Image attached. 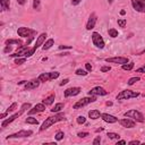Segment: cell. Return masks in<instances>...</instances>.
Returning a JSON list of instances; mask_svg holds the SVG:
<instances>
[{
    "label": "cell",
    "instance_id": "obj_4",
    "mask_svg": "<svg viewBox=\"0 0 145 145\" xmlns=\"http://www.w3.org/2000/svg\"><path fill=\"white\" fill-rule=\"evenodd\" d=\"M124 116L128 117V118H132L133 120H136V121H138V122H143L145 120L144 116L137 110H129V111H127V112L124 113Z\"/></svg>",
    "mask_w": 145,
    "mask_h": 145
},
{
    "label": "cell",
    "instance_id": "obj_20",
    "mask_svg": "<svg viewBox=\"0 0 145 145\" xmlns=\"http://www.w3.org/2000/svg\"><path fill=\"white\" fill-rule=\"evenodd\" d=\"M9 6H10V2L9 0H0V7H1L2 11L9 10Z\"/></svg>",
    "mask_w": 145,
    "mask_h": 145
},
{
    "label": "cell",
    "instance_id": "obj_24",
    "mask_svg": "<svg viewBox=\"0 0 145 145\" xmlns=\"http://www.w3.org/2000/svg\"><path fill=\"white\" fill-rule=\"evenodd\" d=\"M54 44V41H53V39H49L47 42H44V44H43V47H42V49L43 50H49L52 45Z\"/></svg>",
    "mask_w": 145,
    "mask_h": 145
},
{
    "label": "cell",
    "instance_id": "obj_53",
    "mask_svg": "<svg viewBox=\"0 0 145 145\" xmlns=\"http://www.w3.org/2000/svg\"><path fill=\"white\" fill-rule=\"evenodd\" d=\"M118 143H120V144H126V141H118Z\"/></svg>",
    "mask_w": 145,
    "mask_h": 145
},
{
    "label": "cell",
    "instance_id": "obj_17",
    "mask_svg": "<svg viewBox=\"0 0 145 145\" xmlns=\"http://www.w3.org/2000/svg\"><path fill=\"white\" fill-rule=\"evenodd\" d=\"M45 104L44 103H39L36 104V106H34V108L33 109L29 110V115H34V113H39V112H42V111L45 110Z\"/></svg>",
    "mask_w": 145,
    "mask_h": 145
},
{
    "label": "cell",
    "instance_id": "obj_26",
    "mask_svg": "<svg viewBox=\"0 0 145 145\" xmlns=\"http://www.w3.org/2000/svg\"><path fill=\"white\" fill-rule=\"evenodd\" d=\"M25 121H26V124H30V125H38L39 124L36 118H33V117H27Z\"/></svg>",
    "mask_w": 145,
    "mask_h": 145
},
{
    "label": "cell",
    "instance_id": "obj_5",
    "mask_svg": "<svg viewBox=\"0 0 145 145\" xmlns=\"http://www.w3.org/2000/svg\"><path fill=\"white\" fill-rule=\"evenodd\" d=\"M92 42H93V44L98 49H103L104 45H106L103 38L101 36L100 33H98V32H93V33H92Z\"/></svg>",
    "mask_w": 145,
    "mask_h": 145
},
{
    "label": "cell",
    "instance_id": "obj_3",
    "mask_svg": "<svg viewBox=\"0 0 145 145\" xmlns=\"http://www.w3.org/2000/svg\"><path fill=\"white\" fill-rule=\"evenodd\" d=\"M138 95H140L138 92H134L130 90H124L117 95V100H129V99H133V98H137Z\"/></svg>",
    "mask_w": 145,
    "mask_h": 145
},
{
    "label": "cell",
    "instance_id": "obj_59",
    "mask_svg": "<svg viewBox=\"0 0 145 145\" xmlns=\"http://www.w3.org/2000/svg\"><path fill=\"white\" fill-rule=\"evenodd\" d=\"M143 96H144V98H145V94H143Z\"/></svg>",
    "mask_w": 145,
    "mask_h": 145
},
{
    "label": "cell",
    "instance_id": "obj_55",
    "mask_svg": "<svg viewBox=\"0 0 145 145\" xmlns=\"http://www.w3.org/2000/svg\"><path fill=\"white\" fill-rule=\"evenodd\" d=\"M103 130V128H99V129H96V133H99V132H102Z\"/></svg>",
    "mask_w": 145,
    "mask_h": 145
},
{
    "label": "cell",
    "instance_id": "obj_29",
    "mask_svg": "<svg viewBox=\"0 0 145 145\" xmlns=\"http://www.w3.org/2000/svg\"><path fill=\"white\" fill-rule=\"evenodd\" d=\"M31 107H32V106H31V103H24L23 106L20 107V112H22V113L25 112V111H27L29 109H31Z\"/></svg>",
    "mask_w": 145,
    "mask_h": 145
},
{
    "label": "cell",
    "instance_id": "obj_8",
    "mask_svg": "<svg viewBox=\"0 0 145 145\" xmlns=\"http://www.w3.org/2000/svg\"><path fill=\"white\" fill-rule=\"evenodd\" d=\"M107 94H108V91H106L101 86H95V87L88 91V95H93V96H103V95H107Z\"/></svg>",
    "mask_w": 145,
    "mask_h": 145
},
{
    "label": "cell",
    "instance_id": "obj_43",
    "mask_svg": "<svg viewBox=\"0 0 145 145\" xmlns=\"http://www.w3.org/2000/svg\"><path fill=\"white\" fill-rule=\"evenodd\" d=\"M136 73H145V65H143L141 68H138V69L136 70Z\"/></svg>",
    "mask_w": 145,
    "mask_h": 145
},
{
    "label": "cell",
    "instance_id": "obj_37",
    "mask_svg": "<svg viewBox=\"0 0 145 145\" xmlns=\"http://www.w3.org/2000/svg\"><path fill=\"white\" fill-rule=\"evenodd\" d=\"M40 2H41L40 0H34V1H33V8H34L35 10H40V8H41L40 7Z\"/></svg>",
    "mask_w": 145,
    "mask_h": 145
},
{
    "label": "cell",
    "instance_id": "obj_35",
    "mask_svg": "<svg viewBox=\"0 0 145 145\" xmlns=\"http://www.w3.org/2000/svg\"><path fill=\"white\" fill-rule=\"evenodd\" d=\"M16 108H17V103H16V102H14V103L11 104V106L7 109V111H6V112H7V113H9V112H13V111L16 110Z\"/></svg>",
    "mask_w": 145,
    "mask_h": 145
},
{
    "label": "cell",
    "instance_id": "obj_27",
    "mask_svg": "<svg viewBox=\"0 0 145 145\" xmlns=\"http://www.w3.org/2000/svg\"><path fill=\"white\" fill-rule=\"evenodd\" d=\"M108 34H109V36H111V38H117V36H118V31H117L116 29H110L109 31H108Z\"/></svg>",
    "mask_w": 145,
    "mask_h": 145
},
{
    "label": "cell",
    "instance_id": "obj_49",
    "mask_svg": "<svg viewBox=\"0 0 145 145\" xmlns=\"http://www.w3.org/2000/svg\"><path fill=\"white\" fill-rule=\"evenodd\" d=\"M10 51H11V47H9V45H7V47L5 48V50H4L5 53H8V52H10Z\"/></svg>",
    "mask_w": 145,
    "mask_h": 145
},
{
    "label": "cell",
    "instance_id": "obj_36",
    "mask_svg": "<svg viewBox=\"0 0 145 145\" xmlns=\"http://www.w3.org/2000/svg\"><path fill=\"white\" fill-rule=\"evenodd\" d=\"M85 121H86V118H85L84 116H79V117H77V124L83 125V124H85Z\"/></svg>",
    "mask_w": 145,
    "mask_h": 145
},
{
    "label": "cell",
    "instance_id": "obj_9",
    "mask_svg": "<svg viewBox=\"0 0 145 145\" xmlns=\"http://www.w3.org/2000/svg\"><path fill=\"white\" fill-rule=\"evenodd\" d=\"M35 31L32 29H29V27H19L17 30V34L22 36V38H27V36H32L33 34H35Z\"/></svg>",
    "mask_w": 145,
    "mask_h": 145
},
{
    "label": "cell",
    "instance_id": "obj_12",
    "mask_svg": "<svg viewBox=\"0 0 145 145\" xmlns=\"http://www.w3.org/2000/svg\"><path fill=\"white\" fill-rule=\"evenodd\" d=\"M81 87H70L67 88L65 91V98H69V96H75V95L81 93Z\"/></svg>",
    "mask_w": 145,
    "mask_h": 145
},
{
    "label": "cell",
    "instance_id": "obj_33",
    "mask_svg": "<svg viewBox=\"0 0 145 145\" xmlns=\"http://www.w3.org/2000/svg\"><path fill=\"white\" fill-rule=\"evenodd\" d=\"M140 77H132V78L130 79H129V81L127 82V84L128 85H134L135 84V83H136V82H138V81H140Z\"/></svg>",
    "mask_w": 145,
    "mask_h": 145
},
{
    "label": "cell",
    "instance_id": "obj_13",
    "mask_svg": "<svg viewBox=\"0 0 145 145\" xmlns=\"http://www.w3.org/2000/svg\"><path fill=\"white\" fill-rule=\"evenodd\" d=\"M40 79H32V81H30V82H26V84H25V90L26 91H30V90H34V88L36 87H39V85H40Z\"/></svg>",
    "mask_w": 145,
    "mask_h": 145
},
{
    "label": "cell",
    "instance_id": "obj_34",
    "mask_svg": "<svg viewBox=\"0 0 145 145\" xmlns=\"http://www.w3.org/2000/svg\"><path fill=\"white\" fill-rule=\"evenodd\" d=\"M87 73H88L87 70H84V69H81V68L76 70V75H79V76H86Z\"/></svg>",
    "mask_w": 145,
    "mask_h": 145
},
{
    "label": "cell",
    "instance_id": "obj_28",
    "mask_svg": "<svg viewBox=\"0 0 145 145\" xmlns=\"http://www.w3.org/2000/svg\"><path fill=\"white\" fill-rule=\"evenodd\" d=\"M107 136L109 137L110 140H117V141H119V138H120V136H119L118 134H116V133H111V132L108 133Z\"/></svg>",
    "mask_w": 145,
    "mask_h": 145
},
{
    "label": "cell",
    "instance_id": "obj_51",
    "mask_svg": "<svg viewBox=\"0 0 145 145\" xmlns=\"http://www.w3.org/2000/svg\"><path fill=\"white\" fill-rule=\"evenodd\" d=\"M7 115H8V113H7V112H5V113H2V115H1V116H0V118H1V119H4V118H5V117H6V116H7Z\"/></svg>",
    "mask_w": 145,
    "mask_h": 145
},
{
    "label": "cell",
    "instance_id": "obj_22",
    "mask_svg": "<svg viewBox=\"0 0 145 145\" xmlns=\"http://www.w3.org/2000/svg\"><path fill=\"white\" fill-rule=\"evenodd\" d=\"M38 78L40 79L41 83H45V82L50 81V75H49V73H43L38 77Z\"/></svg>",
    "mask_w": 145,
    "mask_h": 145
},
{
    "label": "cell",
    "instance_id": "obj_18",
    "mask_svg": "<svg viewBox=\"0 0 145 145\" xmlns=\"http://www.w3.org/2000/svg\"><path fill=\"white\" fill-rule=\"evenodd\" d=\"M45 38H47V33H42V34H40V36H38V39H36V42H35V44H34V47L33 48L36 50L38 48H40L41 45L44 44Z\"/></svg>",
    "mask_w": 145,
    "mask_h": 145
},
{
    "label": "cell",
    "instance_id": "obj_52",
    "mask_svg": "<svg viewBox=\"0 0 145 145\" xmlns=\"http://www.w3.org/2000/svg\"><path fill=\"white\" fill-rule=\"evenodd\" d=\"M22 84H26L25 81H22V82H18V85H22Z\"/></svg>",
    "mask_w": 145,
    "mask_h": 145
},
{
    "label": "cell",
    "instance_id": "obj_42",
    "mask_svg": "<svg viewBox=\"0 0 145 145\" xmlns=\"http://www.w3.org/2000/svg\"><path fill=\"white\" fill-rule=\"evenodd\" d=\"M101 143V137L100 136H96V138L93 141V145H99Z\"/></svg>",
    "mask_w": 145,
    "mask_h": 145
},
{
    "label": "cell",
    "instance_id": "obj_30",
    "mask_svg": "<svg viewBox=\"0 0 145 145\" xmlns=\"http://www.w3.org/2000/svg\"><path fill=\"white\" fill-rule=\"evenodd\" d=\"M133 68H134V63L122 65V69H124V70H132Z\"/></svg>",
    "mask_w": 145,
    "mask_h": 145
},
{
    "label": "cell",
    "instance_id": "obj_32",
    "mask_svg": "<svg viewBox=\"0 0 145 145\" xmlns=\"http://www.w3.org/2000/svg\"><path fill=\"white\" fill-rule=\"evenodd\" d=\"M49 75H50V81H52V79H57L60 74L58 72H51V73H49Z\"/></svg>",
    "mask_w": 145,
    "mask_h": 145
},
{
    "label": "cell",
    "instance_id": "obj_10",
    "mask_svg": "<svg viewBox=\"0 0 145 145\" xmlns=\"http://www.w3.org/2000/svg\"><path fill=\"white\" fill-rule=\"evenodd\" d=\"M32 134H33L32 130H19V132L15 133V134H11V135H9V136H7V140H9V138H23V137H29V136H31Z\"/></svg>",
    "mask_w": 145,
    "mask_h": 145
},
{
    "label": "cell",
    "instance_id": "obj_58",
    "mask_svg": "<svg viewBox=\"0 0 145 145\" xmlns=\"http://www.w3.org/2000/svg\"><path fill=\"white\" fill-rule=\"evenodd\" d=\"M144 52H145V50H144V51H142V52H141V54H142V53H144Z\"/></svg>",
    "mask_w": 145,
    "mask_h": 145
},
{
    "label": "cell",
    "instance_id": "obj_6",
    "mask_svg": "<svg viewBox=\"0 0 145 145\" xmlns=\"http://www.w3.org/2000/svg\"><path fill=\"white\" fill-rule=\"evenodd\" d=\"M106 61L109 64H117V65H125L128 64L129 59L127 57H112V58H106Z\"/></svg>",
    "mask_w": 145,
    "mask_h": 145
},
{
    "label": "cell",
    "instance_id": "obj_50",
    "mask_svg": "<svg viewBox=\"0 0 145 145\" xmlns=\"http://www.w3.org/2000/svg\"><path fill=\"white\" fill-rule=\"evenodd\" d=\"M17 2H18L19 5H24V4L26 2V0H17Z\"/></svg>",
    "mask_w": 145,
    "mask_h": 145
},
{
    "label": "cell",
    "instance_id": "obj_14",
    "mask_svg": "<svg viewBox=\"0 0 145 145\" xmlns=\"http://www.w3.org/2000/svg\"><path fill=\"white\" fill-rule=\"evenodd\" d=\"M119 124L125 128H134L135 126H136V122H135L134 120H130V119H127V118L119 120Z\"/></svg>",
    "mask_w": 145,
    "mask_h": 145
},
{
    "label": "cell",
    "instance_id": "obj_38",
    "mask_svg": "<svg viewBox=\"0 0 145 145\" xmlns=\"http://www.w3.org/2000/svg\"><path fill=\"white\" fill-rule=\"evenodd\" d=\"M26 61V57H24V58H17L16 60H15V64L16 65H22V64H24Z\"/></svg>",
    "mask_w": 145,
    "mask_h": 145
},
{
    "label": "cell",
    "instance_id": "obj_1",
    "mask_svg": "<svg viewBox=\"0 0 145 145\" xmlns=\"http://www.w3.org/2000/svg\"><path fill=\"white\" fill-rule=\"evenodd\" d=\"M61 120H65V115H64V113H58V115H54V116L48 117V118L45 119L44 121H43L42 126L40 127V132L45 130V129H48L49 127H51L52 125H54L56 122L61 121Z\"/></svg>",
    "mask_w": 145,
    "mask_h": 145
},
{
    "label": "cell",
    "instance_id": "obj_16",
    "mask_svg": "<svg viewBox=\"0 0 145 145\" xmlns=\"http://www.w3.org/2000/svg\"><path fill=\"white\" fill-rule=\"evenodd\" d=\"M101 118H102L103 121L108 122V124H115V122L118 121V118H116V117L112 115H109V113H102V115H101Z\"/></svg>",
    "mask_w": 145,
    "mask_h": 145
},
{
    "label": "cell",
    "instance_id": "obj_40",
    "mask_svg": "<svg viewBox=\"0 0 145 145\" xmlns=\"http://www.w3.org/2000/svg\"><path fill=\"white\" fill-rule=\"evenodd\" d=\"M77 136L81 137V138H84V137H86V136H88V133H86V132H81V133H78V134H77Z\"/></svg>",
    "mask_w": 145,
    "mask_h": 145
},
{
    "label": "cell",
    "instance_id": "obj_11",
    "mask_svg": "<svg viewBox=\"0 0 145 145\" xmlns=\"http://www.w3.org/2000/svg\"><path fill=\"white\" fill-rule=\"evenodd\" d=\"M96 20H98V17H96V14L95 13H92L90 18H88V22L86 24V30L87 31H91L95 27V24H96Z\"/></svg>",
    "mask_w": 145,
    "mask_h": 145
},
{
    "label": "cell",
    "instance_id": "obj_19",
    "mask_svg": "<svg viewBox=\"0 0 145 145\" xmlns=\"http://www.w3.org/2000/svg\"><path fill=\"white\" fill-rule=\"evenodd\" d=\"M101 115H102V113H101L99 110H91V111H88V117H90L92 120L99 119L101 117Z\"/></svg>",
    "mask_w": 145,
    "mask_h": 145
},
{
    "label": "cell",
    "instance_id": "obj_56",
    "mask_svg": "<svg viewBox=\"0 0 145 145\" xmlns=\"http://www.w3.org/2000/svg\"><path fill=\"white\" fill-rule=\"evenodd\" d=\"M113 1H115V0H108V2H109V4H112Z\"/></svg>",
    "mask_w": 145,
    "mask_h": 145
},
{
    "label": "cell",
    "instance_id": "obj_41",
    "mask_svg": "<svg viewBox=\"0 0 145 145\" xmlns=\"http://www.w3.org/2000/svg\"><path fill=\"white\" fill-rule=\"evenodd\" d=\"M110 70H111L110 66H103L102 68H101V72L102 73H107V72H110Z\"/></svg>",
    "mask_w": 145,
    "mask_h": 145
},
{
    "label": "cell",
    "instance_id": "obj_7",
    "mask_svg": "<svg viewBox=\"0 0 145 145\" xmlns=\"http://www.w3.org/2000/svg\"><path fill=\"white\" fill-rule=\"evenodd\" d=\"M132 6L138 13L145 14V0H132Z\"/></svg>",
    "mask_w": 145,
    "mask_h": 145
},
{
    "label": "cell",
    "instance_id": "obj_46",
    "mask_svg": "<svg viewBox=\"0 0 145 145\" xmlns=\"http://www.w3.org/2000/svg\"><path fill=\"white\" fill-rule=\"evenodd\" d=\"M85 68L87 72H91L92 70V66H91V64H85Z\"/></svg>",
    "mask_w": 145,
    "mask_h": 145
},
{
    "label": "cell",
    "instance_id": "obj_31",
    "mask_svg": "<svg viewBox=\"0 0 145 145\" xmlns=\"http://www.w3.org/2000/svg\"><path fill=\"white\" fill-rule=\"evenodd\" d=\"M64 136H65V134H64V132H61V130H59L56 134V136H54V138H56V141H61L64 138Z\"/></svg>",
    "mask_w": 145,
    "mask_h": 145
},
{
    "label": "cell",
    "instance_id": "obj_2",
    "mask_svg": "<svg viewBox=\"0 0 145 145\" xmlns=\"http://www.w3.org/2000/svg\"><path fill=\"white\" fill-rule=\"evenodd\" d=\"M96 101V96H93V95H88V96H86V98H83L81 99V100H78L77 102L74 104V109H82L83 107H85V106H87V104H90V103H93Z\"/></svg>",
    "mask_w": 145,
    "mask_h": 145
},
{
    "label": "cell",
    "instance_id": "obj_21",
    "mask_svg": "<svg viewBox=\"0 0 145 145\" xmlns=\"http://www.w3.org/2000/svg\"><path fill=\"white\" fill-rule=\"evenodd\" d=\"M54 98H56V95H54V94H51L50 96L45 98L44 100L42 101V103H44L45 106H51V104L53 103V101H54Z\"/></svg>",
    "mask_w": 145,
    "mask_h": 145
},
{
    "label": "cell",
    "instance_id": "obj_23",
    "mask_svg": "<svg viewBox=\"0 0 145 145\" xmlns=\"http://www.w3.org/2000/svg\"><path fill=\"white\" fill-rule=\"evenodd\" d=\"M64 107H65V104H64V103H57V104H56V106L51 109V112H53V113L60 112V111L64 109Z\"/></svg>",
    "mask_w": 145,
    "mask_h": 145
},
{
    "label": "cell",
    "instance_id": "obj_25",
    "mask_svg": "<svg viewBox=\"0 0 145 145\" xmlns=\"http://www.w3.org/2000/svg\"><path fill=\"white\" fill-rule=\"evenodd\" d=\"M11 44H22V41L18 39H9L6 40V45H11Z\"/></svg>",
    "mask_w": 145,
    "mask_h": 145
},
{
    "label": "cell",
    "instance_id": "obj_45",
    "mask_svg": "<svg viewBox=\"0 0 145 145\" xmlns=\"http://www.w3.org/2000/svg\"><path fill=\"white\" fill-rule=\"evenodd\" d=\"M129 145H135V144H141V142L140 141H137V140H134V141H130L128 143Z\"/></svg>",
    "mask_w": 145,
    "mask_h": 145
},
{
    "label": "cell",
    "instance_id": "obj_47",
    "mask_svg": "<svg viewBox=\"0 0 145 145\" xmlns=\"http://www.w3.org/2000/svg\"><path fill=\"white\" fill-rule=\"evenodd\" d=\"M73 47H70V45H59V49L60 50H63V49H72Z\"/></svg>",
    "mask_w": 145,
    "mask_h": 145
},
{
    "label": "cell",
    "instance_id": "obj_15",
    "mask_svg": "<svg viewBox=\"0 0 145 145\" xmlns=\"http://www.w3.org/2000/svg\"><path fill=\"white\" fill-rule=\"evenodd\" d=\"M20 115H22V112L19 111V112H17V113H15V115L10 116V117H9V118L5 119L4 121L1 122V127H2V128H6V127H7V126H8L9 124H11V122H13V121H14V120L16 119V118H18V117H19Z\"/></svg>",
    "mask_w": 145,
    "mask_h": 145
},
{
    "label": "cell",
    "instance_id": "obj_44",
    "mask_svg": "<svg viewBox=\"0 0 145 145\" xmlns=\"http://www.w3.org/2000/svg\"><path fill=\"white\" fill-rule=\"evenodd\" d=\"M81 1L82 0H72V5L73 6H77V5L81 4Z\"/></svg>",
    "mask_w": 145,
    "mask_h": 145
},
{
    "label": "cell",
    "instance_id": "obj_54",
    "mask_svg": "<svg viewBox=\"0 0 145 145\" xmlns=\"http://www.w3.org/2000/svg\"><path fill=\"white\" fill-rule=\"evenodd\" d=\"M125 14H126V11H125V10H120V15H122V16H124Z\"/></svg>",
    "mask_w": 145,
    "mask_h": 145
},
{
    "label": "cell",
    "instance_id": "obj_57",
    "mask_svg": "<svg viewBox=\"0 0 145 145\" xmlns=\"http://www.w3.org/2000/svg\"><path fill=\"white\" fill-rule=\"evenodd\" d=\"M107 106H112V102H107Z\"/></svg>",
    "mask_w": 145,
    "mask_h": 145
},
{
    "label": "cell",
    "instance_id": "obj_48",
    "mask_svg": "<svg viewBox=\"0 0 145 145\" xmlns=\"http://www.w3.org/2000/svg\"><path fill=\"white\" fill-rule=\"evenodd\" d=\"M67 83H69V79H68V78H66V79H64V81H63V82H61V83H60V84H59V85H60V86H64V85H66V84H67Z\"/></svg>",
    "mask_w": 145,
    "mask_h": 145
},
{
    "label": "cell",
    "instance_id": "obj_39",
    "mask_svg": "<svg viewBox=\"0 0 145 145\" xmlns=\"http://www.w3.org/2000/svg\"><path fill=\"white\" fill-rule=\"evenodd\" d=\"M126 24H127V20L125 19H118V25L120 26V27H122V29H124V27H126Z\"/></svg>",
    "mask_w": 145,
    "mask_h": 145
}]
</instances>
